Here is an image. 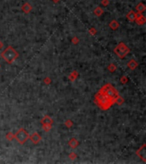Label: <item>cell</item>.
Masks as SVG:
<instances>
[{
    "label": "cell",
    "instance_id": "6da1fadb",
    "mask_svg": "<svg viewBox=\"0 0 146 164\" xmlns=\"http://www.w3.org/2000/svg\"><path fill=\"white\" fill-rule=\"evenodd\" d=\"M2 56L4 57V59H5L7 62H9V63H11L12 61L15 60V59L16 58V57H17V54H16V51H14L11 47H9L8 49L6 50L4 53H2Z\"/></svg>",
    "mask_w": 146,
    "mask_h": 164
},
{
    "label": "cell",
    "instance_id": "277c9868",
    "mask_svg": "<svg viewBox=\"0 0 146 164\" xmlns=\"http://www.w3.org/2000/svg\"><path fill=\"white\" fill-rule=\"evenodd\" d=\"M23 10H25L26 12H28L29 10H31V6H30L29 4H26L25 5L23 6Z\"/></svg>",
    "mask_w": 146,
    "mask_h": 164
},
{
    "label": "cell",
    "instance_id": "8992f818",
    "mask_svg": "<svg viewBox=\"0 0 146 164\" xmlns=\"http://www.w3.org/2000/svg\"><path fill=\"white\" fill-rule=\"evenodd\" d=\"M52 1H54V2L57 3V2H58V1H60V0H52Z\"/></svg>",
    "mask_w": 146,
    "mask_h": 164
},
{
    "label": "cell",
    "instance_id": "3957f363",
    "mask_svg": "<svg viewBox=\"0 0 146 164\" xmlns=\"http://www.w3.org/2000/svg\"><path fill=\"white\" fill-rule=\"evenodd\" d=\"M137 10H138L139 12H141V11H144V10H145V6L143 4H138V6H137Z\"/></svg>",
    "mask_w": 146,
    "mask_h": 164
},
{
    "label": "cell",
    "instance_id": "7a4b0ae2",
    "mask_svg": "<svg viewBox=\"0 0 146 164\" xmlns=\"http://www.w3.org/2000/svg\"><path fill=\"white\" fill-rule=\"evenodd\" d=\"M16 139H18V141L21 143H23L26 141V139H27V134L26 133V132L24 130H21L19 133L16 135Z\"/></svg>",
    "mask_w": 146,
    "mask_h": 164
},
{
    "label": "cell",
    "instance_id": "5b68a950",
    "mask_svg": "<svg viewBox=\"0 0 146 164\" xmlns=\"http://www.w3.org/2000/svg\"><path fill=\"white\" fill-rule=\"evenodd\" d=\"M103 4H108V0H103Z\"/></svg>",
    "mask_w": 146,
    "mask_h": 164
}]
</instances>
